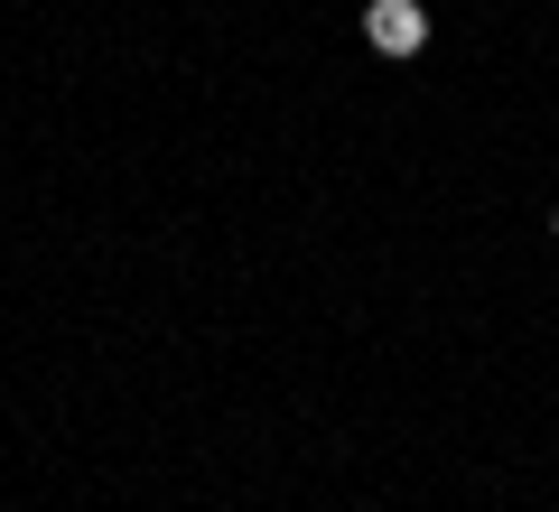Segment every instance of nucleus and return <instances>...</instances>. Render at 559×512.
I'll list each match as a JSON object with an SVG mask.
<instances>
[{
	"label": "nucleus",
	"mask_w": 559,
	"mask_h": 512,
	"mask_svg": "<svg viewBox=\"0 0 559 512\" xmlns=\"http://www.w3.org/2000/svg\"><path fill=\"white\" fill-rule=\"evenodd\" d=\"M429 28H419V10L411 0H373V47H419Z\"/></svg>",
	"instance_id": "nucleus-1"
},
{
	"label": "nucleus",
	"mask_w": 559,
	"mask_h": 512,
	"mask_svg": "<svg viewBox=\"0 0 559 512\" xmlns=\"http://www.w3.org/2000/svg\"><path fill=\"white\" fill-rule=\"evenodd\" d=\"M540 224H550V242H559V205H550V215H540Z\"/></svg>",
	"instance_id": "nucleus-2"
}]
</instances>
